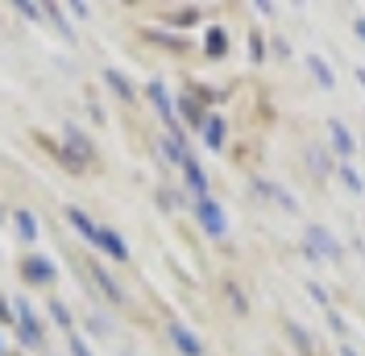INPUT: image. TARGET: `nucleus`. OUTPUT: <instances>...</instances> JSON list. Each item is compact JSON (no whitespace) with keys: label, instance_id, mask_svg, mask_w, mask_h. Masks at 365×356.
<instances>
[{"label":"nucleus","instance_id":"obj_18","mask_svg":"<svg viewBox=\"0 0 365 356\" xmlns=\"http://www.w3.org/2000/svg\"><path fill=\"white\" fill-rule=\"evenodd\" d=\"M42 13H46V17H50V21H54V25H58V29H63V38H71V25H67V17H63V13H58L54 4H46Z\"/></svg>","mask_w":365,"mask_h":356},{"label":"nucleus","instance_id":"obj_19","mask_svg":"<svg viewBox=\"0 0 365 356\" xmlns=\"http://www.w3.org/2000/svg\"><path fill=\"white\" fill-rule=\"evenodd\" d=\"M341 182L349 187V191H361V178H357V170H353V166H341Z\"/></svg>","mask_w":365,"mask_h":356},{"label":"nucleus","instance_id":"obj_9","mask_svg":"<svg viewBox=\"0 0 365 356\" xmlns=\"http://www.w3.org/2000/svg\"><path fill=\"white\" fill-rule=\"evenodd\" d=\"M307 241L316 245L319 257H341V245H336V241H332V236H328L324 228H307Z\"/></svg>","mask_w":365,"mask_h":356},{"label":"nucleus","instance_id":"obj_15","mask_svg":"<svg viewBox=\"0 0 365 356\" xmlns=\"http://www.w3.org/2000/svg\"><path fill=\"white\" fill-rule=\"evenodd\" d=\"M104 83H108V88H113L116 95H120V100H129V95H133V88H129V79H125L120 70H108V75H104Z\"/></svg>","mask_w":365,"mask_h":356},{"label":"nucleus","instance_id":"obj_20","mask_svg":"<svg viewBox=\"0 0 365 356\" xmlns=\"http://www.w3.org/2000/svg\"><path fill=\"white\" fill-rule=\"evenodd\" d=\"M17 13H21V17H29V21H38V17H42V4H29V0H17Z\"/></svg>","mask_w":365,"mask_h":356},{"label":"nucleus","instance_id":"obj_8","mask_svg":"<svg viewBox=\"0 0 365 356\" xmlns=\"http://www.w3.org/2000/svg\"><path fill=\"white\" fill-rule=\"evenodd\" d=\"M182 174H187V187H191L200 199H207V178H204V170H200V162H195V157H187V162H182Z\"/></svg>","mask_w":365,"mask_h":356},{"label":"nucleus","instance_id":"obj_16","mask_svg":"<svg viewBox=\"0 0 365 356\" xmlns=\"http://www.w3.org/2000/svg\"><path fill=\"white\" fill-rule=\"evenodd\" d=\"M225 46H228V38H225V29H207V54H225Z\"/></svg>","mask_w":365,"mask_h":356},{"label":"nucleus","instance_id":"obj_24","mask_svg":"<svg viewBox=\"0 0 365 356\" xmlns=\"http://www.w3.org/2000/svg\"><path fill=\"white\" fill-rule=\"evenodd\" d=\"M4 352H9V348H4V340H0V356H4Z\"/></svg>","mask_w":365,"mask_h":356},{"label":"nucleus","instance_id":"obj_25","mask_svg":"<svg viewBox=\"0 0 365 356\" xmlns=\"http://www.w3.org/2000/svg\"><path fill=\"white\" fill-rule=\"evenodd\" d=\"M0 224H4V211H0Z\"/></svg>","mask_w":365,"mask_h":356},{"label":"nucleus","instance_id":"obj_7","mask_svg":"<svg viewBox=\"0 0 365 356\" xmlns=\"http://www.w3.org/2000/svg\"><path fill=\"white\" fill-rule=\"evenodd\" d=\"M100 248H104V253H108L113 261H125V257H129V245H125V241L116 236L113 228H100Z\"/></svg>","mask_w":365,"mask_h":356},{"label":"nucleus","instance_id":"obj_23","mask_svg":"<svg viewBox=\"0 0 365 356\" xmlns=\"http://www.w3.org/2000/svg\"><path fill=\"white\" fill-rule=\"evenodd\" d=\"M353 29H357V33L365 38V17H357V25H353Z\"/></svg>","mask_w":365,"mask_h":356},{"label":"nucleus","instance_id":"obj_12","mask_svg":"<svg viewBox=\"0 0 365 356\" xmlns=\"http://www.w3.org/2000/svg\"><path fill=\"white\" fill-rule=\"evenodd\" d=\"M307 70L316 75V83H319V88H336V75L328 70V63H324L319 54H307Z\"/></svg>","mask_w":365,"mask_h":356},{"label":"nucleus","instance_id":"obj_6","mask_svg":"<svg viewBox=\"0 0 365 356\" xmlns=\"http://www.w3.org/2000/svg\"><path fill=\"white\" fill-rule=\"evenodd\" d=\"M145 91H150V100L158 104V116H162V120H166V125H175V100L166 95V88H162L158 79H154V83H150Z\"/></svg>","mask_w":365,"mask_h":356},{"label":"nucleus","instance_id":"obj_14","mask_svg":"<svg viewBox=\"0 0 365 356\" xmlns=\"http://www.w3.org/2000/svg\"><path fill=\"white\" fill-rule=\"evenodd\" d=\"M91 278L100 282V290H104V294H108L113 303H120V298H125V294H120V286H116V282H113V278H108V273H104L100 266H91Z\"/></svg>","mask_w":365,"mask_h":356},{"label":"nucleus","instance_id":"obj_5","mask_svg":"<svg viewBox=\"0 0 365 356\" xmlns=\"http://www.w3.org/2000/svg\"><path fill=\"white\" fill-rule=\"evenodd\" d=\"M170 340H175V348L182 356H204V344H200V335H191L182 323H170Z\"/></svg>","mask_w":365,"mask_h":356},{"label":"nucleus","instance_id":"obj_11","mask_svg":"<svg viewBox=\"0 0 365 356\" xmlns=\"http://www.w3.org/2000/svg\"><path fill=\"white\" fill-rule=\"evenodd\" d=\"M204 141H207V150L225 145V116H207L204 120Z\"/></svg>","mask_w":365,"mask_h":356},{"label":"nucleus","instance_id":"obj_21","mask_svg":"<svg viewBox=\"0 0 365 356\" xmlns=\"http://www.w3.org/2000/svg\"><path fill=\"white\" fill-rule=\"evenodd\" d=\"M0 323H17V311H13L9 294H0Z\"/></svg>","mask_w":365,"mask_h":356},{"label":"nucleus","instance_id":"obj_22","mask_svg":"<svg viewBox=\"0 0 365 356\" xmlns=\"http://www.w3.org/2000/svg\"><path fill=\"white\" fill-rule=\"evenodd\" d=\"M71 356H91V348L79 340V335H71Z\"/></svg>","mask_w":365,"mask_h":356},{"label":"nucleus","instance_id":"obj_2","mask_svg":"<svg viewBox=\"0 0 365 356\" xmlns=\"http://www.w3.org/2000/svg\"><path fill=\"white\" fill-rule=\"evenodd\" d=\"M195 216H200V224H204L207 236H225V232H228V220H225V211H220V203L200 199V203H195Z\"/></svg>","mask_w":365,"mask_h":356},{"label":"nucleus","instance_id":"obj_1","mask_svg":"<svg viewBox=\"0 0 365 356\" xmlns=\"http://www.w3.org/2000/svg\"><path fill=\"white\" fill-rule=\"evenodd\" d=\"M13 311H17V332H21V344H25V348H42V323H38V315L29 311V303L17 298V303H13Z\"/></svg>","mask_w":365,"mask_h":356},{"label":"nucleus","instance_id":"obj_17","mask_svg":"<svg viewBox=\"0 0 365 356\" xmlns=\"http://www.w3.org/2000/svg\"><path fill=\"white\" fill-rule=\"evenodd\" d=\"M46 311H50V319H54L58 328H71V311L58 303V298H50V307H46Z\"/></svg>","mask_w":365,"mask_h":356},{"label":"nucleus","instance_id":"obj_3","mask_svg":"<svg viewBox=\"0 0 365 356\" xmlns=\"http://www.w3.org/2000/svg\"><path fill=\"white\" fill-rule=\"evenodd\" d=\"M21 273H25V282H34V286L54 282V266H50L46 257H38V253H29V257L21 261Z\"/></svg>","mask_w":365,"mask_h":356},{"label":"nucleus","instance_id":"obj_4","mask_svg":"<svg viewBox=\"0 0 365 356\" xmlns=\"http://www.w3.org/2000/svg\"><path fill=\"white\" fill-rule=\"evenodd\" d=\"M67 220H71V228H75L83 241H91V248H100V224H91V220H88V211H79V207H67Z\"/></svg>","mask_w":365,"mask_h":356},{"label":"nucleus","instance_id":"obj_13","mask_svg":"<svg viewBox=\"0 0 365 356\" xmlns=\"http://www.w3.org/2000/svg\"><path fill=\"white\" fill-rule=\"evenodd\" d=\"M13 224H17V232H21L29 245L38 241V220H34V211H17V216H13Z\"/></svg>","mask_w":365,"mask_h":356},{"label":"nucleus","instance_id":"obj_10","mask_svg":"<svg viewBox=\"0 0 365 356\" xmlns=\"http://www.w3.org/2000/svg\"><path fill=\"white\" fill-rule=\"evenodd\" d=\"M328 133H332V145H336V154L341 157H349L353 150H357V145H353V133L344 129L341 120H328Z\"/></svg>","mask_w":365,"mask_h":356}]
</instances>
